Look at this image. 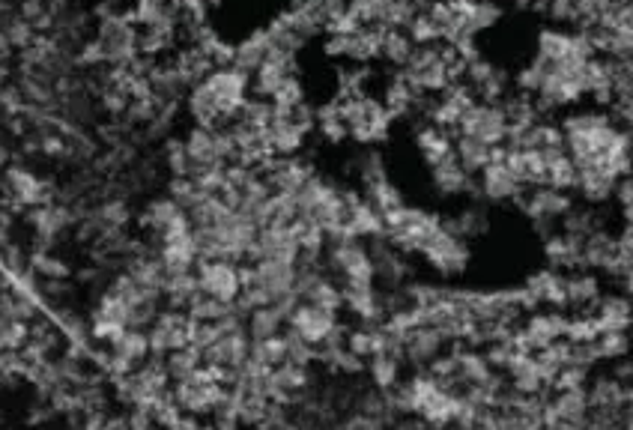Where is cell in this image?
<instances>
[{"label": "cell", "mask_w": 633, "mask_h": 430, "mask_svg": "<svg viewBox=\"0 0 633 430\" xmlns=\"http://www.w3.org/2000/svg\"><path fill=\"white\" fill-rule=\"evenodd\" d=\"M251 96V75L236 66H218L210 75L186 93V114L195 126L227 129L230 120Z\"/></svg>", "instance_id": "6da1fadb"}, {"label": "cell", "mask_w": 633, "mask_h": 430, "mask_svg": "<svg viewBox=\"0 0 633 430\" xmlns=\"http://www.w3.org/2000/svg\"><path fill=\"white\" fill-rule=\"evenodd\" d=\"M347 117V129H350V141L362 144V147H377L380 141L389 138L395 117L389 114V108L383 105V99L365 93L356 99H338Z\"/></svg>", "instance_id": "7a4b0ae2"}, {"label": "cell", "mask_w": 633, "mask_h": 430, "mask_svg": "<svg viewBox=\"0 0 633 430\" xmlns=\"http://www.w3.org/2000/svg\"><path fill=\"white\" fill-rule=\"evenodd\" d=\"M526 192L529 189L511 168L502 147L496 150L490 165L481 168V174H475V201H484L487 207H511V204L517 207Z\"/></svg>", "instance_id": "3957f363"}, {"label": "cell", "mask_w": 633, "mask_h": 430, "mask_svg": "<svg viewBox=\"0 0 633 430\" xmlns=\"http://www.w3.org/2000/svg\"><path fill=\"white\" fill-rule=\"evenodd\" d=\"M326 272L338 284H377L368 242L362 239H332L326 242Z\"/></svg>", "instance_id": "277c9868"}, {"label": "cell", "mask_w": 633, "mask_h": 430, "mask_svg": "<svg viewBox=\"0 0 633 430\" xmlns=\"http://www.w3.org/2000/svg\"><path fill=\"white\" fill-rule=\"evenodd\" d=\"M574 204H577L574 192H562V189H553V186H538V189H529L523 195L517 210L526 215L532 230L544 239V236L559 230L562 218L571 213Z\"/></svg>", "instance_id": "5b68a950"}, {"label": "cell", "mask_w": 633, "mask_h": 430, "mask_svg": "<svg viewBox=\"0 0 633 430\" xmlns=\"http://www.w3.org/2000/svg\"><path fill=\"white\" fill-rule=\"evenodd\" d=\"M171 377H168V368H165V359L162 356H150L144 365H138L129 377H120L117 386H120V398L132 407H141V410H150L159 398H165L171 392Z\"/></svg>", "instance_id": "8992f818"}, {"label": "cell", "mask_w": 633, "mask_h": 430, "mask_svg": "<svg viewBox=\"0 0 633 430\" xmlns=\"http://www.w3.org/2000/svg\"><path fill=\"white\" fill-rule=\"evenodd\" d=\"M386 224V236L395 248H401L404 254H419L424 248V242L439 230L442 218L436 213H427L419 207H398L395 213H389L383 218Z\"/></svg>", "instance_id": "52a82bcc"}, {"label": "cell", "mask_w": 633, "mask_h": 430, "mask_svg": "<svg viewBox=\"0 0 633 430\" xmlns=\"http://www.w3.org/2000/svg\"><path fill=\"white\" fill-rule=\"evenodd\" d=\"M102 63L108 66H129L141 51H138V24L132 21V15H108L99 18L96 36H93Z\"/></svg>", "instance_id": "ba28073f"}, {"label": "cell", "mask_w": 633, "mask_h": 430, "mask_svg": "<svg viewBox=\"0 0 633 430\" xmlns=\"http://www.w3.org/2000/svg\"><path fill=\"white\" fill-rule=\"evenodd\" d=\"M419 257H422L424 263H427L436 275H442V278H457V275H463V272L469 269V263H472V248H469L466 239H460V236H457L454 230H448L445 221H442L439 230L424 242Z\"/></svg>", "instance_id": "9c48e42d"}, {"label": "cell", "mask_w": 633, "mask_h": 430, "mask_svg": "<svg viewBox=\"0 0 633 430\" xmlns=\"http://www.w3.org/2000/svg\"><path fill=\"white\" fill-rule=\"evenodd\" d=\"M565 329H568V311L535 308L523 317V323L517 329V347L529 350V353L547 350V347H553L556 341L565 338Z\"/></svg>", "instance_id": "30bf717a"}, {"label": "cell", "mask_w": 633, "mask_h": 430, "mask_svg": "<svg viewBox=\"0 0 633 430\" xmlns=\"http://www.w3.org/2000/svg\"><path fill=\"white\" fill-rule=\"evenodd\" d=\"M463 84L478 102H502L514 90V75L487 57H475L463 69Z\"/></svg>", "instance_id": "8fae6325"}, {"label": "cell", "mask_w": 633, "mask_h": 430, "mask_svg": "<svg viewBox=\"0 0 633 430\" xmlns=\"http://www.w3.org/2000/svg\"><path fill=\"white\" fill-rule=\"evenodd\" d=\"M508 120H505V111L499 102H472L469 111L463 114L460 126H457V135H469V138H478L484 144H493V147H502L508 141Z\"/></svg>", "instance_id": "7c38bea8"}, {"label": "cell", "mask_w": 633, "mask_h": 430, "mask_svg": "<svg viewBox=\"0 0 633 430\" xmlns=\"http://www.w3.org/2000/svg\"><path fill=\"white\" fill-rule=\"evenodd\" d=\"M368 254L374 263V278H377V284H383V290H398V287L410 284L413 266H410L407 254L389 242L386 233L368 239Z\"/></svg>", "instance_id": "4fadbf2b"}, {"label": "cell", "mask_w": 633, "mask_h": 430, "mask_svg": "<svg viewBox=\"0 0 633 430\" xmlns=\"http://www.w3.org/2000/svg\"><path fill=\"white\" fill-rule=\"evenodd\" d=\"M138 224L144 227L147 233V242H153L159 248L162 239L168 236H177V233H189L192 224H189V213L183 207H177L168 195L165 198H153L141 215H138Z\"/></svg>", "instance_id": "5bb4252c"}, {"label": "cell", "mask_w": 633, "mask_h": 430, "mask_svg": "<svg viewBox=\"0 0 633 430\" xmlns=\"http://www.w3.org/2000/svg\"><path fill=\"white\" fill-rule=\"evenodd\" d=\"M192 326H195V320L189 317V311H183V308H165L156 317V323L147 329L150 332V350H153V356H162L165 359L168 353L189 347L192 344Z\"/></svg>", "instance_id": "9a60e30c"}, {"label": "cell", "mask_w": 633, "mask_h": 430, "mask_svg": "<svg viewBox=\"0 0 633 430\" xmlns=\"http://www.w3.org/2000/svg\"><path fill=\"white\" fill-rule=\"evenodd\" d=\"M195 275L207 296L221 299L227 305H233L236 296L242 293V272H239V263L233 260H198Z\"/></svg>", "instance_id": "2e32d148"}, {"label": "cell", "mask_w": 633, "mask_h": 430, "mask_svg": "<svg viewBox=\"0 0 633 430\" xmlns=\"http://www.w3.org/2000/svg\"><path fill=\"white\" fill-rule=\"evenodd\" d=\"M260 177L272 195H296L314 177V165L302 156H275L260 168Z\"/></svg>", "instance_id": "e0dca14e"}, {"label": "cell", "mask_w": 633, "mask_h": 430, "mask_svg": "<svg viewBox=\"0 0 633 430\" xmlns=\"http://www.w3.org/2000/svg\"><path fill=\"white\" fill-rule=\"evenodd\" d=\"M251 359V338L245 329H233V332H221L218 341L210 350H204V365L224 371L230 380H236V374L245 368V362ZM233 386V383H230Z\"/></svg>", "instance_id": "ac0fdd59"}, {"label": "cell", "mask_w": 633, "mask_h": 430, "mask_svg": "<svg viewBox=\"0 0 633 430\" xmlns=\"http://www.w3.org/2000/svg\"><path fill=\"white\" fill-rule=\"evenodd\" d=\"M505 374V383L511 392L517 395H547L550 392V383L541 371V362H538V353H529V350H517L508 365L502 368Z\"/></svg>", "instance_id": "d6986e66"}, {"label": "cell", "mask_w": 633, "mask_h": 430, "mask_svg": "<svg viewBox=\"0 0 633 430\" xmlns=\"http://www.w3.org/2000/svg\"><path fill=\"white\" fill-rule=\"evenodd\" d=\"M338 326L341 323H338V314L335 311L317 308L311 302H296V308L287 317V329H293L296 335H302L314 347H320Z\"/></svg>", "instance_id": "ffe728a7"}, {"label": "cell", "mask_w": 633, "mask_h": 430, "mask_svg": "<svg viewBox=\"0 0 633 430\" xmlns=\"http://www.w3.org/2000/svg\"><path fill=\"white\" fill-rule=\"evenodd\" d=\"M523 296L529 302V308H559L565 311V272L559 269H535L523 284Z\"/></svg>", "instance_id": "44dd1931"}, {"label": "cell", "mask_w": 633, "mask_h": 430, "mask_svg": "<svg viewBox=\"0 0 633 430\" xmlns=\"http://www.w3.org/2000/svg\"><path fill=\"white\" fill-rule=\"evenodd\" d=\"M448 341L442 338V332L430 323H422L416 329H410L401 341V356H404V365H413L424 371L433 359H439L445 353Z\"/></svg>", "instance_id": "7402d4cb"}, {"label": "cell", "mask_w": 633, "mask_h": 430, "mask_svg": "<svg viewBox=\"0 0 633 430\" xmlns=\"http://www.w3.org/2000/svg\"><path fill=\"white\" fill-rule=\"evenodd\" d=\"M604 287L601 275L592 269H574L565 272V311L568 314H592L595 305L601 302Z\"/></svg>", "instance_id": "603a6c76"}, {"label": "cell", "mask_w": 633, "mask_h": 430, "mask_svg": "<svg viewBox=\"0 0 633 430\" xmlns=\"http://www.w3.org/2000/svg\"><path fill=\"white\" fill-rule=\"evenodd\" d=\"M3 189H6V198L15 210H24V207L36 210V207H45L51 201V189L36 174H30L27 168H9Z\"/></svg>", "instance_id": "cb8c5ba5"}, {"label": "cell", "mask_w": 633, "mask_h": 430, "mask_svg": "<svg viewBox=\"0 0 633 430\" xmlns=\"http://www.w3.org/2000/svg\"><path fill=\"white\" fill-rule=\"evenodd\" d=\"M430 186L445 201H451V198H469V201H475V177L466 174L454 156H448V159H442V162H436L430 168Z\"/></svg>", "instance_id": "d4e9b609"}, {"label": "cell", "mask_w": 633, "mask_h": 430, "mask_svg": "<svg viewBox=\"0 0 633 430\" xmlns=\"http://www.w3.org/2000/svg\"><path fill=\"white\" fill-rule=\"evenodd\" d=\"M299 75V63L296 57H284V54H269L266 63L251 75V96H260V99H269L290 81Z\"/></svg>", "instance_id": "484cf974"}, {"label": "cell", "mask_w": 633, "mask_h": 430, "mask_svg": "<svg viewBox=\"0 0 633 430\" xmlns=\"http://www.w3.org/2000/svg\"><path fill=\"white\" fill-rule=\"evenodd\" d=\"M541 254H544V263L550 269H559V272L583 269V239L568 236L565 230H556V233L544 236L541 239Z\"/></svg>", "instance_id": "4316f807"}, {"label": "cell", "mask_w": 633, "mask_h": 430, "mask_svg": "<svg viewBox=\"0 0 633 430\" xmlns=\"http://www.w3.org/2000/svg\"><path fill=\"white\" fill-rule=\"evenodd\" d=\"M427 93H419L413 84H410V78L398 69L389 81H386V90H383V105L389 108V114L398 120V117H410V120H416L419 117V105H422V99Z\"/></svg>", "instance_id": "83f0119b"}, {"label": "cell", "mask_w": 633, "mask_h": 430, "mask_svg": "<svg viewBox=\"0 0 633 430\" xmlns=\"http://www.w3.org/2000/svg\"><path fill=\"white\" fill-rule=\"evenodd\" d=\"M344 290V308L359 320V323H383V296L377 284H341Z\"/></svg>", "instance_id": "f1b7e54d"}, {"label": "cell", "mask_w": 633, "mask_h": 430, "mask_svg": "<svg viewBox=\"0 0 633 430\" xmlns=\"http://www.w3.org/2000/svg\"><path fill=\"white\" fill-rule=\"evenodd\" d=\"M601 332H631L633 326V299L622 293H604L601 302L592 311Z\"/></svg>", "instance_id": "f546056e"}, {"label": "cell", "mask_w": 633, "mask_h": 430, "mask_svg": "<svg viewBox=\"0 0 633 430\" xmlns=\"http://www.w3.org/2000/svg\"><path fill=\"white\" fill-rule=\"evenodd\" d=\"M159 260L165 263L168 272H195L201 254L195 245V233H177L159 242Z\"/></svg>", "instance_id": "4dcf8cb0"}, {"label": "cell", "mask_w": 633, "mask_h": 430, "mask_svg": "<svg viewBox=\"0 0 633 430\" xmlns=\"http://www.w3.org/2000/svg\"><path fill=\"white\" fill-rule=\"evenodd\" d=\"M442 221H445L448 230H454V233H457L460 239H466V242L481 239V236L490 230V224H493L490 207H487L484 201H469L463 210H457L451 218H442Z\"/></svg>", "instance_id": "1f68e13d"}, {"label": "cell", "mask_w": 633, "mask_h": 430, "mask_svg": "<svg viewBox=\"0 0 633 430\" xmlns=\"http://www.w3.org/2000/svg\"><path fill=\"white\" fill-rule=\"evenodd\" d=\"M416 147H419L424 165L433 168L436 162L454 156V135L433 123H422V126H416Z\"/></svg>", "instance_id": "d6a6232c"}, {"label": "cell", "mask_w": 633, "mask_h": 430, "mask_svg": "<svg viewBox=\"0 0 633 430\" xmlns=\"http://www.w3.org/2000/svg\"><path fill=\"white\" fill-rule=\"evenodd\" d=\"M269 51H272V48H269L266 27H263V30H254V33L245 36L239 45H233V63H230V66L242 69L245 75H254V72L266 63Z\"/></svg>", "instance_id": "836d02e7"}, {"label": "cell", "mask_w": 633, "mask_h": 430, "mask_svg": "<svg viewBox=\"0 0 633 430\" xmlns=\"http://www.w3.org/2000/svg\"><path fill=\"white\" fill-rule=\"evenodd\" d=\"M287 311L278 308V305H263V308H254L248 317H245V332L251 341H266V338H275L287 329Z\"/></svg>", "instance_id": "e575fe53"}, {"label": "cell", "mask_w": 633, "mask_h": 430, "mask_svg": "<svg viewBox=\"0 0 633 430\" xmlns=\"http://www.w3.org/2000/svg\"><path fill=\"white\" fill-rule=\"evenodd\" d=\"M499 147L493 144H484L478 138H469V135H454V159L460 162V168L466 174H481V168L490 165V159L496 156Z\"/></svg>", "instance_id": "d590c367"}, {"label": "cell", "mask_w": 633, "mask_h": 430, "mask_svg": "<svg viewBox=\"0 0 633 430\" xmlns=\"http://www.w3.org/2000/svg\"><path fill=\"white\" fill-rule=\"evenodd\" d=\"M365 371H368L374 389L392 392V389L401 386V380H404V359H401L398 353H386V350H383V353H377V356L368 359Z\"/></svg>", "instance_id": "8d00e7d4"}, {"label": "cell", "mask_w": 633, "mask_h": 430, "mask_svg": "<svg viewBox=\"0 0 633 430\" xmlns=\"http://www.w3.org/2000/svg\"><path fill=\"white\" fill-rule=\"evenodd\" d=\"M314 132H320V138L329 141V144H344V141H350L347 117H344V108H341L338 99H332V102H326V105L317 108Z\"/></svg>", "instance_id": "74e56055"}, {"label": "cell", "mask_w": 633, "mask_h": 430, "mask_svg": "<svg viewBox=\"0 0 633 430\" xmlns=\"http://www.w3.org/2000/svg\"><path fill=\"white\" fill-rule=\"evenodd\" d=\"M201 293L198 275L195 272H168L165 287H162V299L168 302V308H189V302Z\"/></svg>", "instance_id": "f35d334b"}, {"label": "cell", "mask_w": 633, "mask_h": 430, "mask_svg": "<svg viewBox=\"0 0 633 430\" xmlns=\"http://www.w3.org/2000/svg\"><path fill=\"white\" fill-rule=\"evenodd\" d=\"M502 18H505L502 0H466V30L472 36L493 30L496 24H502Z\"/></svg>", "instance_id": "ab89813d"}, {"label": "cell", "mask_w": 633, "mask_h": 430, "mask_svg": "<svg viewBox=\"0 0 633 430\" xmlns=\"http://www.w3.org/2000/svg\"><path fill=\"white\" fill-rule=\"evenodd\" d=\"M413 51H416V42L410 39V33H407L404 27H395V30H386V33H383V51H380V57H383L389 66L404 69V66L410 63Z\"/></svg>", "instance_id": "60d3db41"}, {"label": "cell", "mask_w": 633, "mask_h": 430, "mask_svg": "<svg viewBox=\"0 0 633 430\" xmlns=\"http://www.w3.org/2000/svg\"><path fill=\"white\" fill-rule=\"evenodd\" d=\"M595 353H598V362L616 365V362L633 356V335L631 332H598Z\"/></svg>", "instance_id": "b9f144b4"}, {"label": "cell", "mask_w": 633, "mask_h": 430, "mask_svg": "<svg viewBox=\"0 0 633 430\" xmlns=\"http://www.w3.org/2000/svg\"><path fill=\"white\" fill-rule=\"evenodd\" d=\"M165 368H168V377L174 380V383H180V380H189L192 374H198L201 368H204V353L198 350V347H183V350H174V353H168L165 356Z\"/></svg>", "instance_id": "7bdbcfd3"}, {"label": "cell", "mask_w": 633, "mask_h": 430, "mask_svg": "<svg viewBox=\"0 0 633 430\" xmlns=\"http://www.w3.org/2000/svg\"><path fill=\"white\" fill-rule=\"evenodd\" d=\"M544 159H547V186L562 189V192H574V186H577V165L571 162L568 150L544 156Z\"/></svg>", "instance_id": "ee69618b"}, {"label": "cell", "mask_w": 633, "mask_h": 430, "mask_svg": "<svg viewBox=\"0 0 633 430\" xmlns=\"http://www.w3.org/2000/svg\"><path fill=\"white\" fill-rule=\"evenodd\" d=\"M362 195H365V201L377 210V213L386 215L395 213L398 207H404V195H401V189L392 183V180H383V183H374V186H365L362 189Z\"/></svg>", "instance_id": "f6af8a7d"}, {"label": "cell", "mask_w": 633, "mask_h": 430, "mask_svg": "<svg viewBox=\"0 0 633 430\" xmlns=\"http://www.w3.org/2000/svg\"><path fill=\"white\" fill-rule=\"evenodd\" d=\"M251 362H257L260 368L272 371L278 365L287 362V344H284V332L266 341H251Z\"/></svg>", "instance_id": "bcb514c9"}, {"label": "cell", "mask_w": 633, "mask_h": 430, "mask_svg": "<svg viewBox=\"0 0 633 430\" xmlns=\"http://www.w3.org/2000/svg\"><path fill=\"white\" fill-rule=\"evenodd\" d=\"M168 198L177 204V207H183L186 213L192 210V207H198L204 198H207V192L198 186V180H192V177H171V183H168Z\"/></svg>", "instance_id": "7dc6e473"}, {"label": "cell", "mask_w": 633, "mask_h": 430, "mask_svg": "<svg viewBox=\"0 0 633 430\" xmlns=\"http://www.w3.org/2000/svg\"><path fill=\"white\" fill-rule=\"evenodd\" d=\"M230 308L233 305H227V302H221V299H212V296H207L204 290L189 302V317L192 320H198V323H218V320H224L227 314H230Z\"/></svg>", "instance_id": "c3c4849f"}, {"label": "cell", "mask_w": 633, "mask_h": 430, "mask_svg": "<svg viewBox=\"0 0 633 430\" xmlns=\"http://www.w3.org/2000/svg\"><path fill=\"white\" fill-rule=\"evenodd\" d=\"M30 269L39 278H45V281H66L69 278V263L54 257V254H48V251H36L30 257Z\"/></svg>", "instance_id": "681fc988"}, {"label": "cell", "mask_w": 633, "mask_h": 430, "mask_svg": "<svg viewBox=\"0 0 633 430\" xmlns=\"http://www.w3.org/2000/svg\"><path fill=\"white\" fill-rule=\"evenodd\" d=\"M284 344H287V362L293 365H302V368H311L317 362V347L308 344L302 335H296L293 329H284Z\"/></svg>", "instance_id": "f907efd6"}, {"label": "cell", "mask_w": 633, "mask_h": 430, "mask_svg": "<svg viewBox=\"0 0 633 430\" xmlns=\"http://www.w3.org/2000/svg\"><path fill=\"white\" fill-rule=\"evenodd\" d=\"M407 33H410V39L416 42V45H430V42H439V30H436V24L430 21V15L427 12H416L413 18H410V24L404 27Z\"/></svg>", "instance_id": "816d5d0a"}, {"label": "cell", "mask_w": 633, "mask_h": 430, "mask_svg": "<svg viewBox=\"0 0 633 430\" xmlns=\"http://www.w3.org/2000/svg\"><path fill=\"white\" fill-rule=\"evenodd\" d=\"M299 102H305V87H302L299 75L290 78V81L272 96V105H275V108H293V105H299Z\"/></svg>", "instance_id": "f5cc1de1"}, {"label": "cell", "mask_w": 633, "mask_h": 430, "mask_svg": "<svg viewBox=\"0 0 633 430\" xmlns=\"http://www.w3.org/2000/svg\"><path fill=\"white\" fill-rule=\"evenodd\" d=\"M511 3H514V9H523L526 12V9H535L538 0H511Z\"/></svg>", "instance_id": "db71d44e"}, {"label": "cell", "mask_w": 633, "mask_h": 430, "mask_svg": "<svg viewBox=\"0 0 633 430\" xmlns=\"http://www.w3.org/2000/svg\"><path fill=\"white\" fill-rule=\"evenodd\" d=\"M6 159H9V153H6V144L0 141V168L6 165Z\"/></svg>", "instance_id": "11a10c76"}]
</instances>
